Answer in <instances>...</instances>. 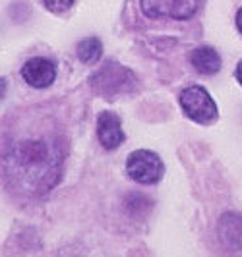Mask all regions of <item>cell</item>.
<instances>
[{
  "mask_svg": "<svg viewBox=\"0 0 242 257\" xmlns=\"http://www.w3.org/2000/svg\"><path fill=\"white\" fill-rule=\"evenodd\" d=\"M97 140L107 151L118 149L126 142V134L122 130V122L115 112L105 110L97 116Z\"/></svg>",
  "mask_w": 242,
  "mask_h": 257,
  "instance_id": "ba28073f",
  "label": "cell"
},
{
  "mask_svg": "<svg viewBox=\"0 0 242 257\" xmlns=\"http://www.w3.org/2000/svg\"><path fill=\"white\" fill-rule=\"evenodd\" d=\"M43 4H45V8L47 10H51V12H66V10H70L74 4H76V0H41Z\"/></svg>",
  "mask_w": 242,
  "mask_h": 257,
  "instance_id": "8fae6325",
  "label": "cell"
},
{
  "mask_svg": "<svg viewBox=\"0 0 242 257\" xmlns=\"http://www.w3.org/2000/svg\"><path fill=\"white\" fill-rule=\"evenodd\" d=\"M217 238L219 244L230 253L242 251V213L229 211L221 215L217 222Z\"/></svg>",
  "mask_w": 242,
  "mask_h": 257,
  "instance_id": "52a82bcc",
  "label": "cell"
},
{
  "mask_svg": "<svg viewBox=\"0 0 242 257\" xmlns=\"http://www.w3.org/2000/svg\"><path fill=\"white\" fill-rule=\"evenodd\" d=\"M234 76H236V81L242 85V60L238 62V66H236V72H234Z\"/></svg>",
  "mask_w": 242,
  "mask_h": 257,
  "instance_id": "4fadbf2b",
  "label": "cell"
},
{
  "mask_svg": "<svg viewBox=\"0 0 242 257\" xmlns=\"http://www.w3.org/2000/svg\"><path fill=\"white\" fill-rule=\"evenodd\" d=\"M141 12L149 18L171 16L177 20H186L196 14L202 0H140Z\"/></svg>",
  "mask_w": 242,
  "mask_h": 257,
  "instance_id": "5b68a950",
  "label": "cell"
},
{
  "mask_svg": "<svg viewBox=\"0 0 242 257\" xmlns=\"http://www.w3.org/2000/svg\"><path fill=\"white\" fill-rule=\"evenodd\" d=\"M22 77L29 87L35 89H47L56 79V64L51 58L45 56H33L22 66Z\"/></svg>",
  "mask_w": 242,
  "mask_h": 257,
  "instance_id": "8992f818",
  "label": "cell"
},
{
  "mask_svg": "<svg viewBox=\"0 0 242 257\" xmlns=\"http://www.w3.org/2000/svg\"><path fill=\"white\" fill-rule=\"evenodd\" d=\"M126 174L130 180L153 186L159 184L165 176V163L155 151L149 149H136L128 155L126 159Z\"/></svg>",
  "mask_w": 242,
  "mask_h": 257,
  "instance_id": "277c9868",
  "label": "cell"
},
{
  "mask_svg": "<svg viewBox=\"0 0 242 257\" xmlns=\"http://www.w3.org/2000/svg\"><path fill=\"white\" fill-rule=\"evenodd\" d=\"M236 27H238V31L242 33V6L238 8V12H236Z\"/></svg>",
  "mask_w": 242,
  "mask_h": 257,
  "instance_id": "5bb4252c",
  "label": "cell"
},
{
  "mask_svg": "<svg viewBox=\"0 0 242 257\" xmlns=\"http://www.w3.org/2000/svg\"><path fill=\"white\" fill-rule=\"evenodd\" d=\"M180 106L184 110V114L190 118L192 122L200 124V126H211L219 118L215 101L211 99L209 91L202 85H190L180 93L179 97Z\"/></svg>",
  "mask_w": 242,
  "mask_h": 257,
  "instance_id": "3957f363",
  "label": "cell"
},
{
  "mask_svg": "<svg viewBox=\"0 0 242 257\" xmlns=\"http://www.w3.org/2000/svg\"><path fill=\"white\" fill-rule=\"evenodd\" d=\"M136 85H138L136 74L115 60L105 62L90 77V87L93 93L103 97L105 101H116L124 95H130L136 89Z\"/></svg>",
  "mask_w": 242,
  "mask_h": 257,
  "instance_id": "7a4b0ae2",
  "label": "cell"
},
{
  "mask_svg": "<svg viewBox=\"0 0 242 257\" xmlns=\"http://www.w3.org/2000/svg\"><path fill=\"white\" fill-rule=\"evenodd\" d=\"M70 140L49 106L20 108L0 124V186L22 201H39L62 182Z\"/></svg>",
  "mask_w": 242,
  "mask_h": 257,
  "instance_id": "6da1fadb",
  "label": "cell"
},
{
  "mask_svg": "<svg viewBox=\"0 0 242 257\" xmlns=\"http://www.w3.org/2000/svg\"><path fill=\"white\" fill-rule=\"evenodd\" d=\"M190 64L192 68L202 74V76H213L221 70V54L213 49V47H207V45H202L198 49H194L190 52Z\"/></svg>",
  "mask_w": 242,
  "mask_h": 257,
  "instance_id": "9c48e42d",
  "label": "cell"
},
{
  "mask_svg": "<svg viewBox=\"0 0 242 257\" xmlns=\"http://www.w3.org/2000/svg\"><path fill=\"white\" fill-rule=\"evenodd\" d=\"M103 54V43L97 37H88L84 39L77 45V58L84 64H95Z\"/></svg>",
  "mask_w": 242,
  "mask_h": 257,
  "instance_id": "30bf717a",
  "label": "cell"
},
{
  "mask_svg": "<svg viewBox=\"0 0 242 257\" xmlns=\"http://www.w3.org/2000/svg\"><path fill=\"white\" fill-rule=\"evenodd\" d=\"M6 91H8V81L6 77H0V101L6 97Z\"/></svg>",
  "mask_w": 242,
  "mask_h": 257,
  "instance_id": "7c38bea8",
  "label": "cell"
}]
</instances>
